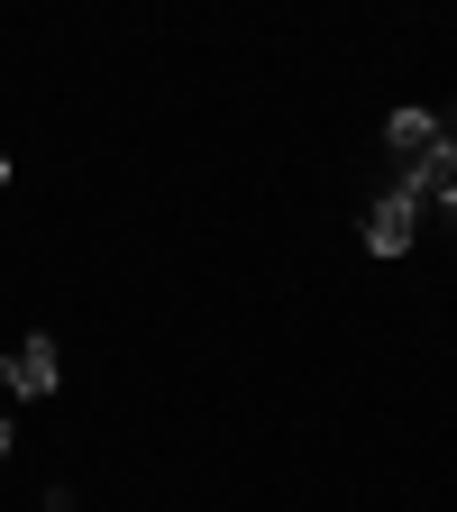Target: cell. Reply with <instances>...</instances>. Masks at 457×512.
<instances>
[{"mask_svg": "<svg viewBox=\"0 0 457 512\" xmlns=\"http://www.w3.org/2000/svg\"><path fill=\"white\" fill-rule=\"evenodd\" d=\"M384 156H394V192H412L421 211H439L448 192H457V147H448V128L430 110H394V128H384Z\"/></svg>", "mask_w": 457, "mask_h": 512, "instance_id": "6da1fadb", "label": "cell"}, {"mask_svg": "<svg viewBox=\"0 0 457 512\" xmlns=\"http://www.w3.org/2000/svg\"><path fill=\"white\" fill-rule=\"evenodd\" d=\"M412 220H421L412 192H384V202H366V247H375V256H403V247H412Z\"/></svg>", "mask_w": 457, "mask_h": 512, "instance_id": "7a4b0ae2", "label": "cell"}, {"mask_svg": "<svg viewBox=\"0 0 457 512\" xmlns=\"http://www.w3.org/2000/svg\"><path fill=\"white\" fill-rule=\"evenodd\" d=\"M55 339H19L10 348V394H55Z\"/></svg>", "mask_w": 457, "mask_h": 512, "instance_id": "3957f363", "label": "cell"}, {"mask_svg": "<svg viewBox=\"0 0 457 512\" xmlns=\"http://www.w3.org/2000/svg\"><path fill=\"white\" fill-rule=\"evenodd\" d=\"M0 458H10V412H0Z\"/></svg>", "mask_w": 457, "mask_h": 512, "instance_id": "277c9868", "label": "cell"}, {"mask_svg": "<svg viewBox=\"0 0 457 512\" xmlns=\"http://www.w3.org/2000/svg\"><path fill=\"white\" fill-rule=\"evenodd\" d=\"M439 220H457V192H448V202H439Z\"/></svg>", "mask_w": 457, "mask_h": 512, "instance_id": "5b68a950", "label": "cell"}, {"mask_svg": "<svg viewBox=\"0 0 457 512\" xmlns=\"http://www.w3.org/2000/svg\"><path fill=\"white\" fill-rule=\"evenodd\" d=\"M0 183H10V156H0Z\"/></svg>", "mask_w": 457, "mask_h": 512, "instance_id": "8992f818", "label": "cell"}]
</instances>
